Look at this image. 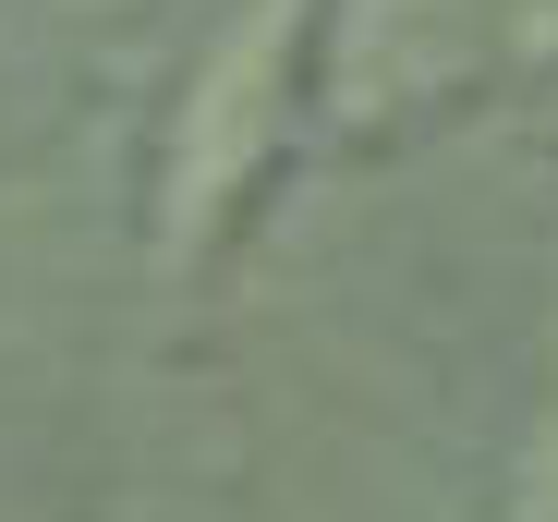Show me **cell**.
<instances>
[{
  "instance_id": "6da1fadb",
  "label": "cell",
  "mask_w": 558,
  "mask_h": 522,
  "mask_svg": "<svg viewBox=\"0 0 558 522\" xmlns=\"http://www.w3.org/2000/svg\"><path fill=\"white\" fill-rule=\"evenodd\" d=\"M304 98V0H243V13L195 49L182 98L158 122V243L195 255L243 219V195L267 183L279 134Z\"/></svg>"
}]
</instances>
